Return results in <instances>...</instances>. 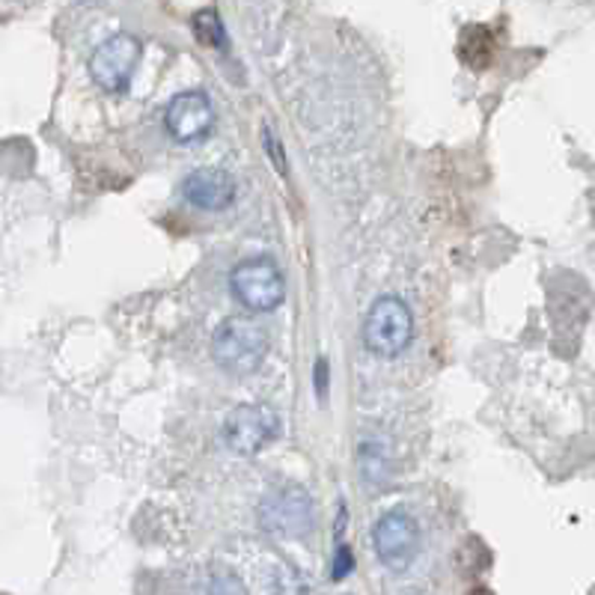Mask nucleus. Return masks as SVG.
Masks as SVG:
<instances>
[{"mask_svg": "<svg viewBox=\"0 0 595 595\" xmlns=\"http://www.w3.org/2000/svg\"><path fill=\"white\" fill-rule=\"evenodd\" d=\"M357 465H360V473L367 482H384L388 480V461H384V453L372 444L360 446L357 453Z\"/></svg>", "mask_w": 595, "mask_h": 595, "instance_id": "nucleus-12", "label": "nucleus"}, {"mask_svg": "<svg viewBox=\"0 0 595 595\" xmlns=\"http://www.w3.org/2000/svg\"><path fill=\"white\" fill-rule=\"evenodd\" d=\"M280 432V417L263 402H244L232 408L224 420V441L239 456H256Z\"/></svg>", "mask_w": 595, "mask_h": 595, "instance_id": "nucleus-4", "label": "nucleus"}, {"mask_svg": "<svg viewBox=\"0 0 595 595\" xmlns=\"http://www.w3.org/2000/svg\"><path fill=\"white\" fill-rule=\"evenodd\" d=\"M208 595H244V586L236 574L220 572L212 578V586H208Z\"/></svg>", "mask_w": 595, "mask_h": 595, "instance_id": "nucleus-13", "label": "nucleus"}, {"mask_svg": "<svg viewBox=\"0 0 595 595\" xmlns=\"http://www.w3.org/2000/svg\"><path fill=\"white\" fill-rule=\"evenodd\" d=\"M140 54H143V46H140L138 36H107L102 46L90 54L92 80H96L104 92H114V96L126 92L131 78H135V69H138Z\"/></svg>", "mask_w": 595, "mask_h": 595, "instance_id": "nucleus-5", "label": "nucleus"}, {"mask_svg": "<svg viewBox=\"0 0 595 595\" xmlns=\"http://www.w3.org/2000/svg\"><path fill=\"white\" fill-rule=\"evenodd\" d=\"M414 337V316L408 304L396 295L378 298L364 321V343L372 355H402Z\"/></svg>", "mask_w": 595, "mask_h": 595, "instance_id": "nucleus-3", "label": "nucleus"}, {"mask_svg": "<svg viewBox=\"0 0 595 595\" xmlns=\"http://www.w3.org/2000/svg\"><path fill=\"white\" fill-rule=\"evenodd\" d=\"M259 524L275 536H304L313 527V501L301 485H283L259 504Z\"/></svg>", "mask_w": 595, "mask_h": 595, "instance_id": "nucleus-6", "label": "nucleus"}, {"mask_svg": "<svg viewBox=\"0 0 595 595\" xmlns=\"http://www.w3.org/2000/svg\"><path fill=\"white\" fill-rule=\"evenodd\" d=\"M461 60L473 69H482L492 60V34L485 27H468L465 30V36H461Z\"/></svg>", "mask_w": 595, "mask_h": 595, "instance_id": "nucleus-10", "label": "nucleus"}, {"mask_svg": "<svg viewBox=\"0 0 595 595\" xmlns=\"http://www.w3.org/2000/svg\"><path fill=\"white\" fill-rule=\"evenodd\" d=\"M182 194L191 206L220 212V208L232 206V200H236V179L220 167H200L185 176Z\"/></svg>", "mask_w": 595, "mask_h": 595, "instance_id": "nucleus-9", "label": "nucleus"}, {"mask_svg": "<svg viewBox=\"0 0 595 595\" xmlns=\"http://www.w3.org/2000/svg\"><path fill=\"white\" fill-rule=\"evenodd\" d=\"M352 569H355V557H352L349 545H340V548H337V554H333L331 578L333 581H343L345 574H352Z\"/></svg>", "mask_w": 595, "mask_h": 595, "instance_id": "nucleus-14", "label": "nucleus"}, {"mask_svg": "<svg viewBox=\"0 0 595 595\" xmlns=\"http://www.w3.org/2000/svg\"><path fill=\"white\" fill-rule=\"evenodd\" d=\"M229 289H232V295H236L241 307H248L251 313H271L287 298L283 271L268 256L241 259L229 275Z\"/></svg>", "mask_w": 595, "mask_h": 595, "instance_id": "nucleus-2", "label": "nucleus"}, {"mask_svg": "<svg viewBox=\"0 0 595 595\" xmlns=\"http://www.w3.org/2000/svg\"><path fill=\"white\" fill-rule=\"evenodd\" d=\"M164 126L170 131V138H176L179 143H194V140L206 138L215 126L212 99L200 90H185L173 96L167 111H164Z\"/></svg>", "mask_w": 595, "mask_h": 595, "instance_id": "nucleus-8", "label": "nucleus"}, {"mask_svg": "<svg viewBox=\"0 0 595 595\" xmlns=\"http://www.w3.org/2000/svg\"><path fill=\"white\" fill-rule=\"evenodd\" d=\"M265 352H268V337L248 316H229L227 321H220L215 340H212V355L218 360V367L232 376L256 372L263 367Z\"/></svg>", "mask_w": 595, "mask_h": 595, "instance_id": "nucleus-1", "label": "nucleus"}, {"mask_svg": "<svg viewBox=\"0 0 595 595\" xmlns=\"http://www.w3.org/2000/svg\"><path fill=\"white\" fill-rule=\"evenodd\" d=\"M191 27H194L197 39L206 48H227V30H224V22H220L218 10L197 12Z\"/></svg>", "mask_w": 595, "mask_h": 595, "instance_id": "nucleus-11", "label": "nucleus"}, {"mask_svg": "<svg viewBox=\"0 0 595 595\" xmlns=\"http://www.w3.org/2000/svg\"><path fill=\"white\" fill-rule=\"evenodd\" d=\"M372 545H376L378 560L388 569H405L414 560V554L420 548V530L414 524L412 516L405 512H388L378 518L372 527Z\"/></svg>", "mask_w": 595, "mask_h": 595, "instance_id": "nucleus-7", "label": "nucleus"}]
</instances>
